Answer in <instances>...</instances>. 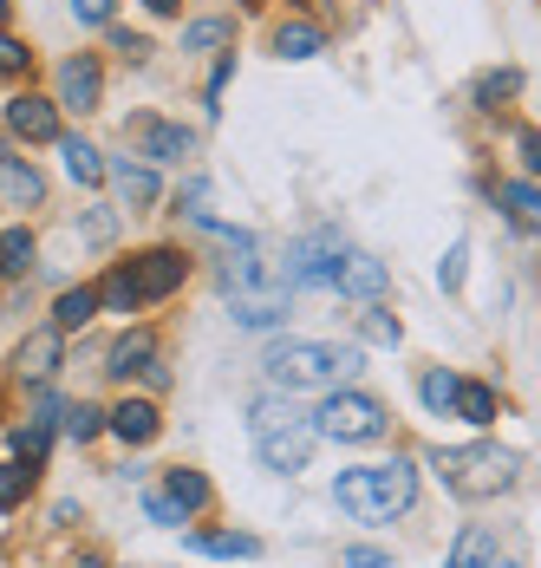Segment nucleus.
I'll use <instances>...</instances> for the list:
<instances>
[{"label": "nucleus", "instance_id": "f704fd0d", "mask_svg": "<svg viewBox=\"0 0 541 568\" xmlns=\"http://www.w3.org/2000/svg\"><path fill=\"white\" fill-rule=\"evenodd\" d=\"M366 341L398 346V321H391V314H366Z\"/></svg>", "mask_w": 541, "mask_h": 568}, {"label": "nucleus", "instance_id": "6ab92c4d", "mask_svg": "<svg viewBox=\"0 0 541 568\" xmlns=\"http://www.w3.org/2000/svg\"><path fill=\"white\" fill-rule=\"evenodd\" d=\"M443 568H502V549H496V536H489V529H463Z\"/></svg>", "mask_w": 541, "mask_h": 568}, {"label": "nucleus", "instance_id": "cd10ccee", "mask_svg": "<svg viewBox=\"0 0 541 568\" xmlns=\"http://www.w3.org/2000/svg\"><path fill=\"white\" fill-rule=\"evenodd\" d=\"M228 40H235L228 20H196V27H183V53H210V47H228Z\"/></svg>", "mask_w": 541, "mask_h": 568}, {"label": "nucleus", "instance_id": "393cba45", "mask_svg": "<svg viewBox=\"0 0 541 568\" xmlns=\"http://www.w3.org/2000/svg\"><path fill=\"white\" fill-rule=\"evenodd\" d=\"M418 398L431 405L437 418H450V405H457V373H443V366H437V373H425V379H418Z\"/></svg>", "mask_w": 541, "mask_h": 568}, {"label": "nucleus", "instance_id": "412c9836", "mask_svg": "<svg viewBox=\"0 0 541 568\" xmlns=\"http://www.w3.org/2000/svg\"><path fill=\"white\" fill-rule=\"evenodd\" d=\"M92 314H99V287H65V294L53 301V327H59V334H72V327H85Z\"/></svg>", "mask_w": 541, "mask_h": 568}, {"label": "nucleus", "instance_id": "c85d7f7f", "mask_svg": "<svg viewBox=\"0 0 541 568\" xmlns=\"http://www.w3.org/2000/svg\"><path fill=\"white\" fill-rule=\"evenodd\" d=\"M502 210H509V223L516 229H535V183H529V176H522V183H509V190H502Z\"/></svg>", "mask_w": 541, "mask_h": 568}, {"label": "nucleus", "instance_id": "7c9ffc66", "mask_svg": "<svg viewBox=\"0 0 541 568\" xmlns=\"http://www.w3.org/2000/svg\"><path fill=\"white\" fill-rule=\"evenodd\" d=\"M33 490V464H0V510H13Z\"/></svg>", "mask_w": 541, "mask_h": 568}, {"label": "nucleus", "instance_id": "9d476101", "mask_svg": "<svg viewBox=\"0 0 541 568\" xmlns=\"http://www.w3.org/2000/svg\"><path fill=\"white\" fill-rule=\"evenodd\" d=\"M131 138H137V151H144L151 164H183V158L196 151V138H190L183 124H163V118H137Z\"/></svg>", "mask_w": 541, "mask_h": 568}, {"label": "nucleus", "instance_id": "b1692460", "mask_svg": "<svg viewBox=\"0 0 541 568\" xmlns=\"http://www.w3.org/2000/svg\"><path fill=\"white\" fill-rule=\"evenodd\" d=\"M105 176H118V190H124L131 203H151V196H157V171H144V164H131V158L105 164Z\"/></svg>", "mask_w": 541, "mask_h": 568}, {"label": "nucleus", "instance_id": "72a5a7b5", "mask_svg": "<svg viewBox=\"0 0 541 568\" xmlns=\"http://www.w3.org/2000/svg\"><path fill=\"white\" fill-rule=\"evenodd\" d=\"M27 47H20V40H13V33H0V79H13V72H27Z\"/></svg>", "mask_w": 541, "mask_h": 568}, {"label": "nucleus", "instance_id": "37998d69", "mask_svg": "<svg viewBox=\"0 0 541 568\" xmlns=\"http://www.w3.org/2000/svg\"><path fill=\"white\" fill-rule=\"evenodd\" d=\"M0 20H7V0H0Z\"/></svg>", "mask_w": 541, "mask_h": 568}, {"label": "nucleus", "instance_id": "4be33fe9", "mask_svg": "<svg viewBox=\"0 0 541 568\" xmlns=\"http://www.w3.org/2000/svg\"><path fill=\"white\" fill-rule=\"evenodd\" d=\"M320 47H326V33L314 27V20H287V27L274 33V53L280 59H314Z\"/></svg>", "mask_w": 541, "mask_h": 568}, {"label": "nucleus", "instance_id": "c756f323", "mask_svg": "<svg viewBox=\"0 0 541 568\" xmlns=\"http://www.w3.org/2000/svg\"><path fill=\"white\" fill-rule=\"evenodd\" d=\"M99 307H111V314H131L137 307V287H131V275L124 268H111L105 287H99Z\"/></svg>", "mask_w": 541, "mask_h": 568}, {"label": "nucleus", "instance_id": "58836bf2", "mask_svg": "<svg viewBox=\"0 0 541 568\" xmlns=\"http://www.w3.org/2000/svg\"><path fill=\"white\" fill-rule=\"evenodd\" d=\"M339 562L346 568H391V556H385V549H346Z\"/></svg>", "mask_w": 541, "mask_h": 568}, {"label": "nucleus", "instance_id": "ea45409f", "mask_svg": "<svg viewBox=\"0 0 541 568\" xmlns=\"http://www.w3.org/2000/svg\"><path fill=\"white\" fill-rule=\"evenodd\" d=\"M118 53H124V59H144V53H151V40H144V33H118Z\"/></svg>", "mask_w": 541, "mask_h": 568}, {"label": "nucleus", "instance_id": "1a4fd4ad", "mask_svg": "<svg viewBox=\"0 0 541 568\" xmlns=\"http://www.w3.org/2000/svg\"><path fill=\"white\" fill-rule=\"evenodd\" d=\"M385 282H391V275H385V262H379V255H366V248H346V255L333 262V287H339V294H353V301H379Z\"/></svg>", "mask_w": 541, "mask_h": 568}, {"label": "nucleus", "instance_id": "2eb2a0df", "mask_svg": "<svg viewBox=\"0 0 541 568\" xmlns=\"http://www.w3.org/2000/svg\"><path fill=\"white\" fill-rule=\"evenodd\" d=\"M190 549H196V556H216V562H255V556H262V542H255V536H242V529L190 536Z\"/></svg>", "mask_w": 541, "mask_h": 568}, {"label": "nucleus", "instance_id": "5701e85b", "mask_svg": "<svg viewBox=\"0 0 541 568\" xmlns=\"http://www.w3.org/2000/svg\"><path fill=\"white\" fill-rule=\"evenodd\" d=\"M300 412H294V393H268V398H255L248 405V432L262 438V432H280V425H294Z\"/></svg>", "mask_w": 541, "mask_h": 568}, {"label": "nucleus", "instance_id": "9b49d317", "mask_svg": "<svg viewBox=\"0 0 541 568\" xmlns=\"http://www.w3.org/2000/svg\"><path fill=\"white\" fill-rule=\"evenodd\" d=\"M7 131H13V138H27V144H53V138H59L53 99H33V92L7 99Z\"/></svg>", "mask_w": 541, "mask_h": 568}, {"label": "nucleus", "instance_id": "7ed1b4c3", "mask_svg": "<svg viewBox=\"0 0 541 568\" xmlns=\"http://www.w3.org/2000/svg\"><path fill=\"white\" fill-rule=\"evenodd\" d=\"M431 470L443 477V490H457V497L483 504V497H496V490H509V484H516L522 457L502 452V445H463V452H437Z\"/></svg>", "mask_w": 541, "mask_h": 568}, {"label": "nucleus", "instance_id": "39448f33", "mask_svg": "<svg viewBox=\"0 0 541 568\" xmlns=\"http://www.w3.org/2000/svg\"><path fill=\"white\" fill-rule=\"evenodd\" d=\"M339 255H346L339 229H307V235L287 248L280 282H287V287H333V262H339Z\"/></svg>", "mask_w": 541, "mask_h": 568}, {"label": "nucleus", "instance_id": "79ce46f5", "mask_svg": "<svg viewBox=\"0 0 541 568\" xmlns=\"http://www.w3.org/2000/svg\"><path fill=\"white\" fill-rule=\"evenodd\" d=\"M144 7H151V13H176V0H144Z\"/></svg>", "mask_w": 541, "mask_h": 568}, {"label": "nucleus", "instance_id": "4c0bfd02", "mask_svg": "<svg viewBox=\"0 0 541 568\" xmlns=\"http://www.w3.org/2000/svg\"><path fill=\"white\" fill-rule=\"evenodd\" d=\"M72 13H79L85 27H105V20H111V0H72Z\"/></svg>", "mask_w": 541, "mask_h": 568}, {"label": "nucleus", "instance_id": "f257e3e1", "mask_svg": "<svg viewBox=\"0 0 541 568\" xmlns=\"http://www.w3.org/2000/svg\"><path fill=\"white\" fill-rule=\"evenodd\" d=\"M411 497H418V470L405 457H391V464H353V470L333 477V504L353 523H391V516L411 510Z\"/></svg>", "mask_w": 541, "mask_h": 568}, {"label": "nucleus", "instance_id": "4468645a", "mask_svg": "<svg viewBox=\"0 0 541 568\" xmlns=\"http://www.w3.org/2000/svg\"><path fill=\"white\" fill-rule=\"evenodd\" d=\"M105 432H118L124 445H151V438L163 432V418H157L151 398H124V405H111L105 412Z\"/></svg>", "mask_w": 541, "mask_h": 568}, {"label": "nucleus", "instance_id": "f03ea898", "mask_svg": "<svg viewBox=\"0 0 541 568\" xmlns=\"http://www.w3.org/2000/svg\"><path fill=\"white\" fill-rule=\"evenodd\" d=\"M274 379V393H333L359 373V346H333V341H280L262 359Z\"/></svg>", "mask_w": 541, "mask_h": 568}, {"label": "nucleus", "instance_id": "f8f14e48", "mask_svg": "<svg viewBox=\"0 0 541 568\" xmlns=\"http://www.w3.org/2000/svg\"><path fill=\"white\" fill-rule=\"evenodd\" d=\"M59 353H65V334H59V327H40V334H27V341H20L13 373H20V379H33V386H47V379L59 373Z\"/></svg>", "mask_w": 541, "mask_h": 568}, {"label": "nucleus", "instance_id": "f3484780", "mask_svg": "<svg viewBox=\"0 0 541 568\" xmlns=\"http://www.w3.org/2000/svg\"><path fill=\"white\" fill-rule=\"evenodd\" d=\"M450 412L470 418V425H496L502 398H496V386H483V379H457V405H450Z\"/></svg>", "mask_w": 541, "mask_h": 568}, {"label": "nucleus", "instance_id": "a878e982", "mask_svg": "<svg viewBox=\"0 0 541 568\" xmlns=\"http://www.w3.org/2000/svg\"><path fill=\"white\" fill-rule=\"evenodd\" d=\"M59 425H65V438H79V445H85V438H99V432H105V412L79 398V405H65V412H59Z\"/></svg>", "mask_w": 541, "mask_h": 568}, {"label": "nucleus", "instance_id": "c03bdc74", "mask_svg": "<svg viewBox=\"0 0 541 568\" xmlns=\"http://www.w3.org/2000/svg\"><path fill=\"white\" fill-rule=\"evenodd\" d=\"M248 7H255V0H248Z\"/></svg>", "mask_w": 541, "mask_h": 568}, {"label": "nucleus", "instance_id": "aec40b11", "mask_svg": "<svg viewBox=\"0 0 541 568\" xmlns=\"http://www.w3.org/2000/svg\"><path fill=\"white\" fill-rule=\"evenodd\" d=\"M59 158H65V176H72V183H85V190L105 183V158H99L85 138H59Z\"/></svg>", "mask_w": 541, "mask_h": 568}, {"label": "nucleus", "instance_id": "6e6552de", "mask_svg": "<svg viewBox=\"0 0 541 568\" xmlns=\"http://www.w3.org/2000/svg\"><path fill=\"white\" fill-rule=\"evenodd\" d=\"M105 373L111 379H151V386H170V373H163V359H157V341L151 334H124V341L111 346V359H105Z\"/></svg>", "mask_w": 541, "mask_h": 568}, {"label": "nucleus", "instance_id": "c9c22d12", "mask_svg": "<svg viewBox=\"0 0 541 568\" xmlns=\"http://www.w3.org/2000/svg\"><path fill=\"white\" fill-rule=\"evenodd\" d=\"M111 235H118V223H111V210H92V216H85V242H99V248H105Z\"/></svg>", "mask_w": 541, "mask_h": 568}, {"label": "nucleus", "instance_id": "473e14b6", "mask_svg": "<svg viewBox=\"0 0 541 568\" xmlns=\"http://www.w3.org/2000/svg\"><path fill=\"white\" fill-rule=\"evenodd\" d=\"M516 85H522V72H489L483 85H477V99H483V105H496V99H509Z\"/></svg>", "mask_w": 541, "mask_h": 568}, {"label": "nucleus", "instance_id": "a211bd4d", "mask_svg": "<svg viewBox=\"0 0 541 568\" xmlns=\"http://www.w3.org/2000/svg\"><path fill=\"white\" fill-rule=\"evenodd\" d=\"M163 497H170V504H176L183 516L203 510V504H210V477H203V470H183V464H176V470H163Z\"/></svg>", "mask_w": 541, "mask_h": 568}, {"label": "nucleus", "instance_id": "bb28decb", "mask_svg": "<svg viewBox=\"0 0 541 568\" xmlns=\"http://www.w3.org/2000/svg\"><path fill=\"white\" fill-rule=\"evenodd\" d=\"M33 268V235L27 229H7L0 235V275H27Z\"/></svg>", "mask_w": 541, "mask_h": 568}, {"label": "nucleus", "instance_id": "20e7f679", "mask_svg": "<svg viewBox=\"0 0 541 568\" xmlns=\"http://www.w3.org/2000/svg\"><path fill=\"white\" fill-rule=\"evenodd\" d=\"M385 425H391V412H385L379 398L372 393H339V386H333V398L314 412V432L333 438V445H372V438H385Z\"/></svg>", "mask_w": 541, "mask_h": 568}, {"label": "nucleus", "instance_id": "423d86ee", "mask_svg": "<svg viewBox=\"0 0 541 568\" xmlns=\"http://www.w3.org/2000/svg\"><path fill=\"white\" fill-rule=\"evenodd\" d=\"M314 445H320V432H314L307 412H300L294 425H280V432H262V438H255V452H262L268 470H300V464L314 457Z\"/></svg>", "mask_w": 541, "mask_h": 568}, {"label": "nucleus", "instance_id": "a19ab883", "mask_svg": "<svg viewBox=\"0 0 541 568\" xmlns=\"http://www.w3.org/2000/svg\"><path fill=\"white\" fill-rule=\"evenodd\" d=\"M535 164H541V151H535V131H522V171L535 176Z\"/></svg>", "mask_w": 541, "mask_h": 568}, {"label": "nucleus", "instance_id": "ddd939ff", "mask_svg": "<svg viewBox=\"0 0 541 568\" xmlns=\"http://www.w3.org/2000/svg\"><path fill=\"white\" fill-rule=\"evenodd\" d=\"M99 85H105V79H99V59L92 53H79V59L59 65V105H65V112H92V105H99Z\"/></svg>", "mask_w": 541, "mask_h": 568}, {"label": "nucleus", "instance_id": "e433bc0d", "mask_svg": "<svg viewBox=\"0 0 541 568\" xmlns=\"http://www.w3.org/2000/svg\"><path fill=\"white\" fill-rule=\"evenodd\" d=\"M144 516H151V523H183V510H176L163 490H151V497H144Z\"/></svg>", "mask_w": 541, "mask_h": 568}, {"label": "nucleus", "instance_id": "0eeeda50", "mask_svg": "<svg viewBox=\"0 0 541 568\" xmlns=\"http://www.w3.org/2000/svg\"><path fill=\"white\" fill-rule=\"evenodd\" d=\"M124 275H131V287H137V301H163V294H176V287H183L190 262H183L176 248H144Z\"/></svg>", "mask_w": 541, "mask_h": 568}, {"label": "nucleus", "instance_id": "dca6fc26", "mask_svg": "<svg viewBox=\"0 0 541 568\" xmlns=\"http://www.w3.org/2000/svg\"><path fill=\"white\" fill-rule=\"evenodd\" d=\"M0 196H7L13 210H20V203H40V196H47V176L33 171V164H20V158L0 151Z\"/></svg>", "mask_w": 541, "mask_h": 568}, {"label": "nucleus", "instance_id": "2f4dec72", "mask_svg": "<svg viewBox=\"0 0 541 568\" xmlns=\"http://www.w3.org/2000/svg\"><path fill=\"white\" fill-rule=\"evenodd\" d=\"M463 262H470V248H463V242H450V255L437 262V287H443V294H457V287H463Z\"/></svg>", "mask_w": 541, "mask_h": 568}]
</instances>
